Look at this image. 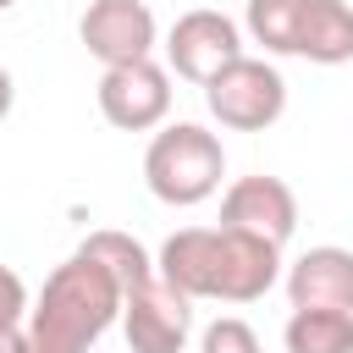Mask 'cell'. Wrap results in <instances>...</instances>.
Here are the masks:
<instances>
[{
  "instance_id": "1",
  "label": "cell",
  "mask_w": 353,
  "mask_h": 353,
  "mask_svg": "<svg viewBox=\"0 0 353 353\" xmlns=\"http://www.w3.org/2000/svg\"><path fill=\"white\" fill-rule=\"evenodd\" d=\"M154 270L188 298L254 303L281 276V243H265L237 226H182L160 243Z\"/></svg>"
},
{
  "instance_id": "2",
  "label": "cell",
  "mask_w": 353,
  "mask_h": 353,
  "mask_svg": "<svg viewBox=\"0 0 353 353\" xmlns=\"http://www.w3.org/2000/svg\"><path fill=\"white\" fill-rule=\"evenodd\" d=\"M121 281L88 259V254H72L66 265L50 270L39 303L28 309V331L50 347V353H88L116 320H121Z\"/></svg>"
},
{
  "instance_id": "3",
  "label": "cell",
  "mask_w": 353,
  "mask_h": 353,
  "mask_svg": "<svg viewBox=\"0 0 353 353\" xmlns=\"http://www.w3.org/2000/svg\"><path fill=\"white\" fill-rule=\"evenodd\" d=\"M226 176V149L210 127L199 121H171L149 138V154H143V182L160 204L171 210H193L204 204Z\"/></svg>"
},
{
  "instance_id": "4",
  "label": "cell",
  "mask_w": 353,
  "mask_h": 353,
  "mask_svg": "<svg viewBox=\"0 0 353 353\" xmlns=\"http://www.w3.org/2000/svg\"><path fill=\"white\" fill-rule=\"evenodd\" d=\"M204 105L221 127L232 132H265L270 121H281L287 110V83L270 61L259 55H237L232 66H221L210 83H204Z\"/></svg>"
},
{
  "instance_id": "5",
  "label": "cell",
  "mask_w": 353,
  "mask_h": 353,
  "mask_svg": "<svg viewBox=\"0 0 353 353\" xmlns=\"http://www.w3.org/2000/svg\"><path fill=\"white\" fill-rule=\"evenodd\" d=\"M193 298L176 292L160 270L132 287L121 298V331H127V347L132 353H182L188 347V331H193Z\"/></svg>"
},
{
  "instance_id": "6",
  "label": "cell",
  "mask_w": 353,
  "mask_h": 353,
  "mask_svg": "<svg viewBox=\"0 0 353 353\" xmlns=\"http://www.w3.org/2000/svg\"><path fill=\"white\" fill-rule=\"evenodd\" d=\"M243 55V28L226 17V11H210V6H199V11H182L176 22H171V33H165V61H171V72L176 77H188V83H210L221 66H232Z\"/></svg>"
},
{
  "instance_id": "7",
  "label": "cell",
  "mask_w": 353,
  "mask_h": 353,
  "mask_svg": "<svg viewBox=\"0 0 353 353\" xmlns=\"http://www.w3.org/2000/svg\"><path fill=\"white\" fill-rule=\"evenodd\" d=\"M99 116L121 132H149L171 116V72L154 61L105 66L99 77Z\"/></svg>"
},
{
  "instance_id": "8",
  "label": "cell",
  "mask_w": 353,
  "mask_h": 353,
  "mask_svg": "<svg viewBox=\"0 0 353 353\" xmlns=\"http://www.w3.org/2000/svg\"><path fill=\"white\" fill-rule=\"evenodd\" d=\"M83 50L99 66H127V61H149L154 50V11L143 0H88L83 22H77Z\"/></svg>"
},
{
  "instance_id": "9",
  "label": "cell",
  "mask_w": 353,
  "mask_h": 353,
  "mask_svg": "<svg viewBox=\"0 0 353 353\" xmlns=\"http://www.w3.org/2000/svg\"><path fill=\"white\" fill-rule=\"evenodd\" d=\"M221 226L254 232L265 243H287L298 226V199L281 176H237L221 199Z\"/></svg>"
},
{
  "instance_id": "10",
  "label": "cell",
  "mask_w": 353,
  "mask_h": 353,
  "mask_svg": "<svg viewBox=\"0 0 353 353\" xmlns=\"http://www.w3.org/2000/svg\"><path fill=\"white\" fill-rule=\"evenodd\" d=\"M287 298H292V309H347L353 314V254L336 243L298 254L287 270Z\"/></svg>"
},
{
  "instance_id": "11",
  "label": "cell",
  "mask_w": 353,
  "mask_h": 353,
  "mask_svg": "<svg viewBox=\"0 0 353 353\" xmlns=\"http://www.w3.org/2000/svg\"><path fill=\"white\" fill-rule=\"evenodd\" d=\"M298 55L314 66L353 61V6L347 0H309L303 28H298Z\"/></svg>"
},
{
  "instance_id": "12",
  "label": "cell",
  "mask_w": 353,
  "mask_h": 353,
  "mask_svg": "<svg viewBox=\"0 0 353 353\" xmlns=\"http://www.w3.org/2000/svg\"><path fill=\"white\" fill-rule=\"evenodd\" d=\"M281 336H287V353H353V314L347 309H292Z\"/></svg>"
},
{
  "instance_id": "13",
  "label": "cell",
  "mask_w": 353,
  "mask_h": 353,
  "mask_svg": "<svg viewBox=\"0 0 353 353\" xmlns=\"http://www.w3.org/2000/svg\"><path fill=\"white\" fill-rule=\"evenodd\" d=\"M77 254L99 259V265L121 281V292H132V287H143V281L154 276V259L143 254V243H138V237H127V232H110V226L88 232V237L77 243Z\"/></svg>"
},
{
  "instance_id": "14",
  "label": "cell",
  "mask_w": 353,
  "mask_h": 353,
  "mask_svg": "<svg viewBox=\"0 0 353 353\" xmlns=\"http://www.w3.org/2000/svg\"><path fill=\"white\" fill-rule=\"evenodd\" d=\"M309 0H248V39L265 44V55H298V28H303Z\"/></svg>"
},
{
  "instance_id": "15",
  "label": "cell",
  "mask_w": 353,
  "mask_h": 353,
  "mask_svg": "<svg viewBox=\"0 0 353 353\" xmlns=\"http://www.w3.org/2000/svg\"><path fill=\"white\" fill-rule=\"evenodd\" d=\"M199 353H259V336H254V325H248V320L221 314V320H210V325H204Z\"/></svg>"
},
{
  "instance_id": "16",
  "label": "cell",
  "mask_w": 353,
  "mask_h": 353,
  "mask_svg": "<svg viewBox=\"0 0 353 353\" xmlns=\"http://www.w3.org/2000/svg\"><path fill=\"white\" fill-rule=\"evenodd\" d=\"M28 287H22V276L11 270V265H0V336L6 331H17L22 320H28Z\"/></svg>"
},
{
  "instance_id": "17",
  "label": "cell",
  "mask_w": 353,
  "mask_h": 353,
  "mask_svg": "<svg viewBox=\"0 0 353 353\" xmlns=\"http://www.w3.org/2000/svg\"><path fill=\"white\" fill-rule=\"evenodd\" d=\"M0 353H50V347H44L28 325H17V331H6V336H0Z\"/></svg>"
},
{
  "instance_id": "18",
  "label": "cell",
  "mask_w": 353,
  "mask_h": 353,
  "mask_svg": "<svg viewBox=\"0 0 353 353\" xmlns=\"http://www.w3.org/2000/svg\"><path fill=\"white\" fill-rule=\"evenodd\" d=\"M11 99H17V88H11V72L0 66V121L11 116Z\"/></svg>"
},
{
  "instance_id": "19",
  "label": "cell",
  "mask_w": 353,
  "mask_h": 353,
  "mask_svg": "<svg viewBox=\"0 0 353 353\" xmlns=\"http://www.w3.org/2000/svg\"><path fill=\"white\" fill-rule=\"evenodd\" d=\"M11 6H17V0H0V11H11Z\"/></svg>"
}]
</instances>
